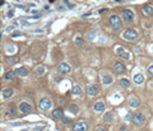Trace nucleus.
<instances>
[{
    "label": "nucleus",
    "mask_w": 153,
    "mask_h": 131,
    "mask_svg": "<svg viewBox=\"0 0 153 131\" xmlns=\"http://www.w3.org/2000/svg\"><path fill=\"white\" fill-rule=\"evenodd\" d=\"M132 122L135 123L136 125H139V127H141V125H143L145 122H146V117H145L144 114L137 113L132 116Z\"/></svg>",
    "instance_id": "nucleus-1"
},
{
    "label": "nucleus",
    "mask_w": 153,
    "mask_h": 131,
    "mask_svg": "<svg viewBox=\"0 0 153 131\" xmlns=\"http://www.w3.org/2000/svg\"><path fill=\"white\" fill-rule=\"evenodd\" d=\"M109 22H111V25L113 27V29L114 30H119V29L122 28V22H121L120 17H119L117 15H113V16H111Z\"/></svg>",
    "instance_id": "nucleus-2"
},
{
    "label": "nucleus",
    "mask_w": 153,
    "mask_h": 131,
    "mask_svg": "<svg viewBox=\"0 0 153 131\" xmlns=\"http://www.w3.org/2000/svg\"><path fill=\"white\" fill-rule=\"evenodd\" d=\"M123 37L127 39V40H135L138 37L137 31H135L134 29H127L124 32H123Z\"/></svg>",
    "instance_id": "nucleus-3"
},
{
    "label": "nucleus",
    "mask_w": 153,
    "mask_h": 131,
    "mask_svg": "<svg viewBox=\"0 0 153 131\" xmlns=\"http://www.w3.org/2000/svg\"><path fill=\"white\" fill-rule=\"evenodd\" d=\"M52 107V101L50 100L48 98H44L40 100V102H39V108L42 110H48L50 108Z\"/></svg>",
    "instance_id": "nucleus-4"
},
{
    "label": "nucleus",
    "mask_w": 153,
    "mask_h": 131,
    "mask_svg": "<svg viewBox=\"0 0 153 131\" xmlns=\"http://www.w3.org/2000/svg\"><path fill=\"white\" fill-rule=\"evenodd\" d=\"M122 17L126 22H131L134 20V13L130 9H124L122 12Z\"/></svg>",
    "instance_id": "nucleus-5"
},
{
    "label": "nucleus",
    "mask_w": 153,
    "mask_h": 131,
    "mask_svg": "<svg viewBox=\"0 0 153 131\" xmlns=\"http://www.w3.org/2000/svg\"><path fill=\"white\" fill-rule=\"evenodd\" d=\"M98 91H99V87H98V85H96V84H91L90 86L86 87L87 95H91V97L96 95L97 93H98Z\"/></svg>",
    "instance_id": "nucleus-6"
},
{
    "label": "nucleus",
    "mask_w": 153,
    "mask_h": 131,
    "mask_svg": "<svg viewBox=\"0 0 153 131\" xmlns=\"http://www.w3.org/2000/svg\"><path fill=\"white\" fill-rule=\"evenodd\" d=\"M18 109L21 110L22 113H30L31 110H32V107H31V105L28 104V102H22V104H20V106H18Z\"/></svg>",
    "instance_id": "nucleus-7"
},
{
    "label": "nucleus",
    "mask_w": 153,
    "mask_h": 131,
    "mask_svg": "<svg viewBox=\"0 0 153 131\" xmlns=\"http://www.w3.org/2000/svg\"><path fill=\"white\" fill-rule=\"evenodd\" d=\"M70 66L69 65H67V63H65V62H62V63H60V65L58 66V70L61 72V74H68L69 71H70Z\"/></svg>",
    "instance_id": "nucleus-8"
},
{
    "label": "nucleus",
    "mask_w": 153,
    "mask_h": 131,
    "mask_svg": "<svg viewBox=\"0 0 153 131\" xmlns=\"http://www.w3.org/2000/svg\"><path fill=\"white\" fill-rule=\"evenodd\" d=\"M116 53L119 54L122 59H127V60L130 59V53H129V52H127L123 47H117L116 48Z\"/></svg>",
    "instance_id": "nucleus-9"
},
{
    "label": "nucleus",
    "mask_w": 153,
    "mask_h": 131,
    "mask_svg": "<svg viewBox=\"0 0 153 131\" xmlns=\"http://www.w3.org/2000/svg\"><path fill=\"white\" fill-rule=\"evenodd\" d=\"M87 130V124L85 122H77L74 125V131H86Z\"/></svg>",
    "instance_id": "nucleus-10"
},
{
    "label": "nucleus",
    "mask_w": 153,
    "mask_h": 131,
    "mask_svg": "<svg viewBox=\"0 0 153 131\" xmlns=\"http://www.w3.org/2000/svg\"><path fill=\"white\" fill-rule=\"evenodd\" d=\"M15 74L18 75V76H21V77H25V76H28V74H29V69L25 68V67H21V68L16 69Z\"/></svg>",
    "instance_id": "nucleus-11"
},
{
    "label": "nucleus",
    "mask_w": 153,
    "mask_h": 131,
    "mask_svg": "<svg viewBox=\"0 0 153 131\" xmlns=\"http://www.w3.org/2000/svg\"><path fill=\"white\" fill-rule=\"evenodd\" d=\"M124 70H126V66L123 65V63L116 62V63L114 65V71H115V72L120 74V72H124Z\"/></svg>",
    "instance_id": "nucleus-12"
},
{
    "label": "nucleus",
    "mask_w": 153,
    "mask_h": 131,
    "mask_svg": "<svg viewBox=\"0 0 153 131\" xmlns=\"http://www.w3.org/2000/svg\"><path fill=\"white\" fill-rule=\"evenodd\" d=\"M93 109L96 110V112H102V110L105 109V104L102 101H98L94 104V106H93Z\"/></svg>",
    "instance_id": "nucleus-13"
},
{
    "label": "nucleus",
    "mask_w": 153,
    "mask_h": 131,
    "mask_svg": "<svg viewBox=\"0 0 153 131\" xmlns=\"http://www.w3.org/2000/svg\"><path fill=\"white\" fill-rule=\"evenodd\" d=\"M13 93H14V91H13V89H10V87H7V89H5L2 91V95L5 99H8L10 98L13 95Z\"/></svg>",
    "instance_id": "nucleus-14"
},
{
    "label": "nucleus",
    "mask_w": 153,
    "mask_h": 131,
    "mask_svg": "<svg viewBox=\"0 0 153 131\" xmlns=\"http://www.w3.org/2000/svg\"><path fill=\"white\" fill-rule=\"evenodd\" d=\"M53 117H55V119H62L63 117V112H62V109L61 108H57V109H54L53 110Z\"/></svg>",
    "instance_id": "nucleus-15"
},
{
    "label": "nucleus",
    "mask_w": 153,
    "mask_h": 131,
    "mask_svg": "<svg viewBox=\"0 0 153 131\" xmlns=\"http://www.w3.org/2000/svg\"><path fill=\"white\" fill-rule=\"evenodd\" d=\"M134 82H135L136 84H142L143 82H144V76L142 74H137L134 76Z\"/></svg>",
    "instance_id": "nucleus-16"
},
{
    "label": "nucleus",
    "mask_w": 153,
    "mask_h": 131,
    "mask_svg": "<svg viewBox=\"0 0 153 131\" xmlns=\"http://www.w3.org/2000/svg\"><path fill=\"white\" fill-rule=\"evenodd\" d=\"M102 83L105 84V85L112 84V83H113V77H111V76L106 75V76H104V77H102Z\"/></svg>",
    "instance_id": "nucleus-17"
},
{
    "label": "nucleus",
    "mask_w": 153,
    "mask_h": 131,
    "mask_svg": "<svg viewBox=\"0 0 153 131\" xmlns=\"http://www.w3.org/2000/svg\"><path fill=\"white\" fill-rule=\"evenodd\" d=\"M129 105L131 106L132 108H136V107H138V106H139V100H138L137 98H132V99H130Z\"/></svg>",
    "instance_id": "nucleus-18"
},
{
    "label": "nucleus",
    "mask_w": 153,
    "mask_h": 131,
    "mask_svg": "<svg viewBox=\"0 0 153 131\" xmlns=\"http://www.w3.org/2000/svg\"><path fill=\"white\" fill-rule=\"evenodd\" d=\"M113 120V113L112 112H107L106 114H104V121L105 122H111Z\"/></svg>",
    "instance_id": "nucleus-19"
},
{
    "label": "nucleus",
    "mask_w": 153,
    "mask_h": 131,
    "mask_svg": "<svg viewBox=\"0 0 153 131\" xmlns=\"http://www.w3.org/2000/svg\"><path fill=\"white\" fill-rule=\"evenodd\" d=\"M143 10H144V13L146 15H152L153 14V7L150 6V5H146V6H144Z\"/></svg>",
    "instance_id": "nucleus-20"
},
{
    "label": "nucleus",
    "mask_w": 153,
    "mask_h": 131,
    "mask_svg": "<svg viewBox=\"0 0 153 131\" xmlns=\"http://www.w3.org/2000/svg\"><path fill=\"white\" fill-rule=\"evenodd\" d=\"M69 112H70V113H73V114H77L78 113V107H77V105H70V106H69Z\"/></svg>",
    "instance_id": "nucleus-21"
},
{
    "label": "nucleus",
    "mask_w": 153,
    "mask_h": 131,
    "mask_svg": "<svg viewBox=\"0 0 153 131\" xmlns=\"http://www.w3.org/2000/svg\"><path fill=\"white\" fill-rule=\"evenodd\" d=\"M14 75H15V72L14 71H7L6 74H5V79L12 80L13 78H14Z\"/></svg>",
    "instance_id": "nucleus-22"
},
{
    "label": "nucleus",
    "mask_w": 153,
    "mask_h": 131,
    "mask_svg": "<svg viewBox=\"0 0 153 131\" xmlns=\"http://www.w3.org/2000/svg\"><path fill=\"white\" fill-rule=\"evenodd\" d=\"M120 85L123 87H129L130 86V82L128 79H124V78H122V79H120Z\"/></svg>",
    "instance_id": "nucleus-23"
},
{
    "label": "nucleus",
    "mask_w": 153,
    "mask_h": 131,
    "mask_svg": "<svg viewBox=\"0 0 153 131\" xmlns=\"http://www.w3.org/2000/svg\"><path fill=\"white\" fill-rule=\"evenodd\" d=\"M82 92V90H81V87L79 86H73V89H72V93L73 94H79V93Z\"/></svg>",
    "instance_id": "nucleus-24"
},
{
    "label": "nucleus",
    "mask_w": 153,
    "mask_h": 131,
    "mask_svg": "<svg viewBox=\"0 0 153 131\" xmlns=\"http://www.w3.org/2000/svg\"><path fill=\"white\" fill-rule=\"evenodd\" d=\"M16 61H17V58H16V57H9V58H7V63H8V65H14Z\"/></svg>",
    "instance_id": "nucleus-25"
},
{
    "label": "nucleus",
    "mask_w": 153,
    "mask_h": 131,
    "mask_svg": "<svg viewBox=\"0 0 153 131\" xmlns=\"http://www.w3.org/2000/svg\"><path fill=\"white\" fill-rule=\"evenodd\" d=\"M44 71H45V68H44V67H38V68L35 70V74L38 75V76H40V75L44 74Z\"/></svg>",
    "instance_id": "nucleus-26"
},
{
    "label": "nucleus",
    "mask_w": 153,
    "mask_h": 131,
    "mask_svg": "<svg viewBox=\"0 0 153 131\" xmlns=\"http://www.w3.org/2000/svg\"><path fill=\"white\" fill-rule=\"evenodd\" d=\"M75 44H76V46H83V45H84V40H83V38H81V37H77L75 40Z\"/></svg>",
    "instance_id": "nucleus-27"
},
{
    "label": "nucleus",
    "mask_w": 153,
    "mask_h": 131,
    "mask_svg": "<svg viewBox=\"0 0 153 131\" xmlns=\"http://www.w3.org/2000/svg\"><path fill=\"white\" fill-rule=\"evenodd\" d=\"M86 37L90 40H94V38H96V31H91V32H89L86 35Z\"/></svg>",
    "instance_id": "nucleus-28"
},
{
    "label": "nucleus",
    "mask_w": 153,
    "mask_h": 131,
    "mask_svg": "<svg viewBox=\"0 0 153 131\" xmlns=\"http://www.w3.org/2000/svg\"><path fill=\"white\" fill-rule=\"evenodd\" d=\"M62 122L65 123V124H69V123H72V120L69 119V117L63 116V117H62Z\"/></svg>",
    "instance_id": "nucleus-29"
},
{
    "label": "nucleus",
    "mask_w": 153,
    "mask_h": 131,
    "mask_svg": "<svg viewBox=\"0 0 153 131\" xmlns=\"http://www.w3.org/2000/svg\"><path fill=\"white\" fill-rule=\"evenodd\" d=\"M8 114H12V115H15L16 114V109L13 106H10V108H8Z\"/></svg>",
    "instance_id": "nucleus-30"
},
{
    "label": "nucleus",
    "mask_w": 153,
    "mask_h": 131,
    "mask_svg": "<svg viewBox=\"0 0 153 131\" xmlns=\"http://www.w3.org/2000/svg\"><path fill=\"white\" fill-rule=\"evenodd\" d=\"M149 74L152 75V76H153V66H151L150 68H149Z\"/></svg>",
    "instance_id": "nucleus-31"
},
{
    "label": "nucleus",
    "mask_w": 153,
    "mask_h": 131,
    "mask_svg": "<svg viewBox=\"0 0 153 131\" xmlns=\"http://www.w3.org/2000/svg\"><path fill=\"white\" fill-rule=\"evenodd\" d=\"M96 131H106V129L102 128V127H98V128L96 129Z\"/></svg>",
    "instance_id": "nucleus-32"
},
{
    "label": "nucleus",
    "mask_w": 153,
    "mask_h": 131,
    "mask_svg": "<svg viewBox=\"0 0 153 131\" xmlns=\"http://www.w3.org/2000/svg\"><path fill=\"white\" fill-rule=\"evenodd\" d=\"M7 15H8V17H13V15H14V12H13V10H9Z\"/></svg>",
    "instance_id": "nucleus-33"
},
{
    "label": "nucleus",
    "mask_w": 153,
    "mask_h": 131,
    "mask_svg": "<svg viewBox=\"0 0 153 131\" xmlns=\"http://www.w3.org/2000/svg\"><path fill=\"white\" fill-rule=\"evenodd\" d=\"M119 131H128V129H127L126 127H122V128H120V130Z\"/></svg>",
    "instance_id": "nucleus-34"
},
{
    "label": "nucleus",
    "mask_w": 153,
    "mask_h": 131,
    "mask_svg": "<svg viewBox=\"0 0 153 131\" xmlns=\"http://www.w3.org/2000/svg\"><path fill=\"white\" fill-rule=\"evenodd\" d=\"M17 35H18V36H20L21 33H20V32H14V33H13V36H14V37H15V36H17Z\"/></svg>",
    "instance_id": "nucleus-35"
},
{
    "label": "nucleus",
    "mask_w": 153,
    "mask_h": 131,
    "mask_svg": "<svg viewBox=\"0 0 153 131\" xmlns=\"http://www.w3.org/2000/svg\"><path fill=\"white\" fill-rule=\"evenodd\" d=\"M135 52H136V53H138V52H139V47H137V46H136V47H135Z\"/></svg>",
    "instance_id": "nucleus-36"
},
{
    "label": "nucleus",
    "mask_w": 153,
    "mask_h": 131,
    "mask_svg": "<svg viewBox=\"0 0 153 131\" xmlns=\"http://www.w3.org/2000/svg\"><path fill=\"white\" fill-rule=\"evenodd\" d=\"M106 10H107V9H100V10H99V13H100V14H101L102 12H106Z\"/></svg>",
    "instance_id": "nucleus-37"
}]
</instances>
